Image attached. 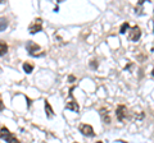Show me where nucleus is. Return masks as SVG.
<instances>
[{"instance_id": "obj_1", "label": "nucleus", "mask_w": 154, "mask_h": 143, "mask_svg": "<svg viewBox=\"0 0 154 143\" xmlns=\"http://www.w3.org/2000/svg\"><path fill=\"white\" fill-rule=\"evenodd\" d=\"M0 138L4 141H7L8 143H21L11 132L8 130L7 127H2V129H0Z\"/></svg>"}, {"instance_id": "obj_2", "label": "nucleus", "mask_w": 154, "mask_h": 143, "mask_svg": "<svg viewBox=\"0 0 154 143\" xmlns=\"http://www.w3.org/2000/svg\"><path fill=\"white\" fill-rule=\"evenodd\" d=\"M26 49L28 51V54H30L31 56H41L42 55V51L40 49V46L36 45L35 42L32 41H28L26 44Z\"/></svg>"}, {"instance_id": "obj_3", "label": "nucleus", "mask_w": 154, "mask_h": 143, "mask_svg": "<svg viewBox=\"0 0 154 143\" xmlns=\"http://www.w3.org/2000/svg\"><path fill=\"white\" fill-rule=\"evenodd\" d=\"M41 30H42V19L41 18H36V19L30 25V27H28V31H30L31 35H35L36 32H40Z\"/></svg>"}, {"instance_id": "obj_4", "label": "nucleus", "mask_w": 154, "mask_h": 143, "mask_svg": "<svg viewBox=\"0 0 154 143\" xmlns=\"http://www.w3.org/2000/svg\"><path fill=\"white\" fill-rule=\"evenodd\" d=\"M141 37V30L139 28V26H134L128 32V39L131 41H139V39Z\"/></svg>"}, {"instance_id": "obj_5", "label": "nucleus", "mask_w": 154, "mask_h": 143, "mask_svg": "<svg viewBox=\"0 0 154 143\" xmlns=\"http://www.w3.org/2000/svg\"><path fill=\"white\" fill-rule=\"evenodd\" d=\"M80 132L82 133L84 136H86V137H94L95 136V133H94V129H93V127L91 125H89V124H81L80 125Z\"/></svg>"}, {"instance_id": "obj_6", "label": "nucleus", "mask_w": 154, "mask_h": 143, "mask_svg": "<svg viewBox=\"0 0 154 143\" xmlns=\"http://www.w3.org/2000/svg\"><path fill=\"white\" fill-rule=\"evenodd\" d=\"M69 98H71V101H68L66 104V109L67 110H72V111H79L80 110V106H79V104H77L76 101H75V98H73V96H72V93H69Z\"/></svg>"}, {"instance_id": "obj_7", "label": "nucleus", "mask_w": 154, "mask_h": 143, "mask_svg": "<svg viewBox=\"0 0 154 143\" xmlns=\"http://www.w3.org/2000/svg\"><path fill=\"white\" fill-rule=\"evenodd\" d=\"M116 114H117L118 120L123 121L125 118L127 116V107L125 106V105H119V106L117 107V110H116Z\"/></svg>"}, {"instance_id": "obj_8", "label": "nucleus", "mask_w": 154, "mask_h": 143, "mask_svg": "<svg viewBox=\"0 0 154 143\" xmlns=\"http://www.w3.org/2000/svg\"><path fill=\"white\" fill-rule=\"evenodd\" d=\"M100 116H102V120L104 124H109L110 123V116L107 109H100Z\"/></svg>"}, {"instance_id": "obj_9", "label": "nucleus", "mask_w": 154, "mask_h": 143, "mask_svg": "<svg viewBox=\"0 0 154 143\" xmlns=\"http://www.w3.org/2000/svg\"><path fill=\"white\" fill-rule=\"evenodd\" d=\"M45 111L48 114V118H53V114H54V111H53L49 101H46V100H45Z\"/></svg>"}, {"instance_id": "obj_10", "label": "nucleus", "mask_w": 154, "mask_h": 143, "mask_svg": "<svg viewBox=\"0 0 154 143\" xmlns=\"http://www.w3.org/2000/svg\"><path fill=\"white\" fill-rule=\"evenodd\" d=\"M7 27H8V19L4 17H0V31H5Z\"/></svg>"}, {"instance_id": "obj_11", "label": "nucleus", "mask_w": 154, "mask_h": 143, "mask_svg": "<svg viewBox=\"0 0 154 143\" xmlns=\"http://www.w3.org/2000/svg\"><path fill=\"white\" fill-rule=\"evenodd\" d=\"M7 51H8V45L5 44V42L0 41V56H3Z\"/></svg>"}, {"instance_id": "obj_12", "label": "nucleus", "mask_w": 154, "mask_h": 143, "mask_svg": "<svg viewBox=\"0 0 154 143\" xmlns=\"http://www.w3.org/2000/svg\"><path fill=\"white\" fill-rule=\"evenodd\" d=\"M23 70L26 72V73H32V70H33V65L30 64V63H23Z\"/></svg>"}, {"instance_id": "obj_13", "label": "nucleus", "mask_w": 154, "mask_h": 143, "mask_svg": "<svg viewBox=\"0 0 154 143\" xmlns=\"http://www.w3.org/2000/svg\"><path fill=\"white\" fill-rule=\"evenodd\" d=\"M127 28H128V23L126 22V23H123V25L121 26V30H119V32H121V33H126Z\"/></svg>"}, {"instance_id": "obj_14", "label": "nucleus", "mask_w": 154, "mask_h": 143, "mask_svg": "<svg viewBox=\"0 0 154 143\" xmlns=\"http://www.w3.org/2000/svg\"><path fill=\"white\" fill-rule=\"evenodd\" d=\"M90 66H91L93 69H96V68H98V64H96L95 60H93V61H91V64H90Z\"/></svg>"}, {"instance_id": "obj_15", "label": "nucleus", "mask_w": 154, "mask_h": 143, "mask_svg": "<svg viewBox=\"0 0 154 143\" xmlns=\"http://www.w3.org/2000/svg\"><path fill=\"white\" fill-rule=\"evenodd\" d=\"M2 110H4V104H3L2 100H0V111H2Z\"/></svg>"}, {"instance_id": "obj_16", "label": "nucleus", "mask_w": 154, "mask_h": 143, "mask_svg": "<svg viewBox=\"0 0 154 143\" xmlns=\"http://www.w3.org/2000/svg\"><path fill=\"white\" fill-rule=\"evenodd\" d=\"M69 80H71V82H73V80H75V77H73V75H71V77H69Z\"/></svg>"}, {"instance_id": "obj_17", "label": "nucleus", "mask_w": 154, "mask_h": 143, "mask_svg": "<svg viewBox=\"0 0 154 143\" xmlns=\"http://www.w3.org/2000/svg\"><path fill=\"white\" fill-rule=\"evenodd\" d=\"M152 73H153V75H154V69H153V72H152Z\"/></svg>"}, {"instance_id": "obj_18", "label": "nucleus", "mask_w": 154, "mask_h": 143, "mask_svg": "<svg viewBox=\"0 0 154 143\" xmlns=\"http://www.w3.org/2000/svg\"><path fill=\"white\" fill-rule=\"evenodd\" d=\"M0 73H2V68H0Z\"/></svg>"}, {"instance_id": "obj_19", "label": "nucleus", "mask_w": 154, "mask_h": 143, "mask_svg": "<svg viewBox=\"0 0 154 143\" xmlns=\"http://www.w3.org/2000/svg\"><path fill=\"white\" fill-rule=\"evenodd\" d=\"M75 143H77V142H75Z\"/></svg>"}]
</instances>
